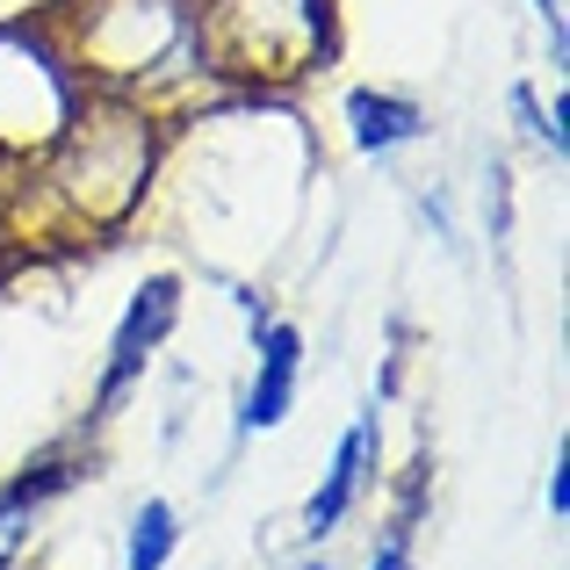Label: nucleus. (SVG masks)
Segmentation results:
<instances>
[{
  "mask_svg": "<svg viewBox=\"0 0 570 570\" xmlns=\"http://www.w3.org/2000/svg\"><path fill=\"white\" fill-rule=\"evenodd\" d=\"M174 318H181V282L153 275L138 296H130L124 325H116V340H109V368H101V390H95V419H109L116 404H124V390L145 376V362L159 354V340L174 333Z\"/></svg>",
  "mask_w": 570,
  "mask_h": 570,
  "instance_id": "obj_1",
  "label": "nucleus"
},
{
  "mask_svg": "<svg viewBox=\"0 0 570 570\" xmlns=\"http://www.w3.org/2000/svg\"><path fill=\"white\" fill-rule=\"evenodd\" d=\"M296 383H304V333L296 325H261V368H253V390H246V412H238V433H267L289 419L296 404Z\"/></svg>",
  "mask_w": 570,
  "mask_h": 570,
  "instance_id": "obj_2",
  "label": "nucleus"
},
{
  "mask_svg": "<svg viewBox=\"0 0 570 570\" xmlns=\"http://www.w3.org/2000/svg\"><path fill=\"white\" fill-rule=\"evenodd\" d=\"M368 455H376V419H354V426L340 433V448H333V470H325V484L311 491V505H304V534H311V542H325V534H333L340 520L354 513V499H362V476H368Z\"/></svg>",
  "mask_w": 570,
  "mask_h": 570,
  "instance_id": "obj_3",
  "label": "nucleus"
},
{
  "mask_svg": "<svg viewBox=\"0 0 570 570\" xmlns=\"http://www.w3.org/2000/svg\"><path fill=\"white\" fill-rule=\"evenodd\" d=\"M347 124H354V145H362V153H397V145L426 138V109H419V101L368 95V87L347 95Z\"/></svg>",
  "mask_w": 570,
  "mask_h": 570,
  "instance_id": "obj_4",
  "label": "nucleus"
},
{
  "mask_svg": "<svg viewBox=\"0 0 570 570\" xmlns=\"http://www.w3.org/2000/svg\"><path fill=\"white\" fill-rule=\"evenodd\" d=\"M368 570H412V534H390V542L376 549V563Z\"/></svg>",
  "mask_w": 570,
  "mask_h": 570,
  "instance_id": "obj_5",
  "label": "nucleus"
},
{
  "mask_svg": "<svg viewBox=\"0 0 570 570\" xmlns=\"http://www.w3.org/2000/svg\"><path fill=\"white\" fill-rule=\"evenodd\" d=\"M549 513H570V476H563V455H557V470H549Z\"/></svg>",
  "mask_w": 570,
  "mask_h": 570,
  "instance_id": "obj_6",
  "label": "nucleus"
},
{
  "mask_svg": "<svg viewBox=\"0 0 570 570\" xmlns=\"http://www.w3.org/2000/svg\"><path fill=\"white\" fill-rule=\"evenodd\" d=\"M318 570H325V563H318Z\"/></svg>",
  "mask_w": 570,
  "mask_h": 570,
  "instance_id": "obj_7",
  "label": "nucleus"
}]
</instances>
